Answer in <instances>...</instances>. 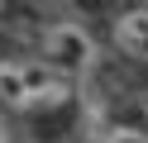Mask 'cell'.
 Wrapping results in <instances>:
<instances>
[{"instance_id": "6da1fadb", "label": "cell", "mask_w": 148, "mask_h": 143, "mask_svg": "<svg viewBox=\"0 0 148 143\" xmlns=\"http://www.w3.org/2000/svg\"><path fill=\"white\" fill-rule=\"evenodd\" d=\"M0 100L24 114L58 110L72 100V72L48 57H0Z\"/></svg>"}, {"instance_id": "7a4b0ae2", "label": "cell", "mask_w": 148, "mask_h": 143, "mask_svg": "<svg viewBox=\"0 0 148 143\" xmlns=\"http://www.w3.org/2000/svg\"><path fill=\"white\" fill-rule=\"evenodd\" d=\"M43 57L58 62V67H67V72H81L96 57V43H91V34L81 24H53L43 34Z\"/></svg>"}, {"instance_id": "3957f363", "label": "cell", "mask_w": 148, "mask_h": 143, "mask_svg": "<svg viewBox=\"0 0 148 143\" xmlns=\"http://www.w3.org/2000/svg\"><path fill=\"white\" fill-rule=\"evenodd\" d=\"M115 48L134 62H148V5L138 10H124L115 19Z\"/></svg>"}, {"instance_id": "277c9868", "label": "cell", "mask_w": 148, "mask_h": 143, "mask_svg": "<svg viewBox=\"0 0 148 143\" xmlns=\"http://www.w3.org/2000/svg\"><path fill=\"white\" fill-rule=\"evenodd\" d=\"M100 143H148V129L143 124H110Z\"/></svg>"}, {"instance_id": "5b68a950", "label": "cell", "mask_w": 148, "mask_h": 143, "mask_svg": "<svg viewBox=\"0 0 148 143\" xmlns=\"http://www.w3.org/2000/svg\"><path fill=\"white\" fill-rule=\"evenodd\" d=\"M0 143H10V124H5V119H0Z\"/></svg>"}, {"instance_id": "8992f818", "label": "cell", "mask_w": 148, "mask_h": 143, "mask_svg": "<svg viewBox=\"0 0 148 143\" xmlns=\"http://www.w3.org/2000/svg\"><path fill=\"white\" fill-rule=\"evenodd\" d=\"M58 143H67V138H58Z\"/></svg>"}, {"instance_id": "52a82bcc", "label": "cell", "mask_w": 148, "mask_h": 143, "mask_svg": "<svg viewBox=\"0 0 148 143\" xmlns=\"http://www.w3.org/2000/svg\"><path fill=\"white\" fill-rule=\"evenodd\" d=\"M0 5H5V0H0Z\"/></svg>"}]
</instances>
